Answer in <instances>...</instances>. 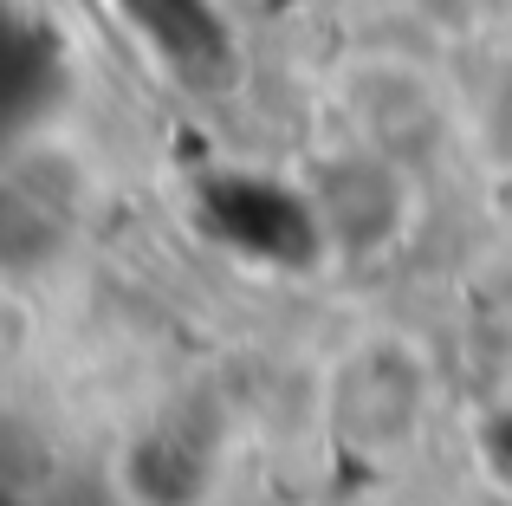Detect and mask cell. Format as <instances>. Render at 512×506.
Returning <instances> with one entry per match:
<instances>
[{"label": "cell", "mask_w": 512, "mask_h": 506, "mask_svg": "<svg viewBox=\"0 0 512 506\" xmlns=\"http://www.w3.org/2000/svg\"><path fill=\"white\" fill-rule=\"evenodd\" d=\"M338 117H344V137L376 143V150L402 156V163H422L448 137V98H441V85L415 59H396V52H370V59L344 65L338 72Z\"/></svg>", "instance_id": "4"}, {"label": "cell", "mask_w": 512, "mask_h": 506, "mask_svg": "<svg viewBox=\"0 0 512 506\" xmlns=\"http://www.w3.org/2000/svg\"><path fill=\"white\" fill-rule=\"evenodd\" d=\"M441 403L435 357L415 331L370 325L331 351L318 370V422L331 448L363 468H396L428 442V422Z\"/></svg>", "instance_id": "1"}, {"label": "cell", "mask_w": 512, "mask_h": 506, "mask_svg": "<svg viewBox=\"0 0 512 506\" xmlns=\"http://www.w3.org/2000/svg\"><path fill=\"white\" fill-rule=\"evenodd\" d=\"M234 474V435L208 396L150 403L111 448L117 506H221Z\"/></svg>", "instance_id": "3"}, {"label": "cell", "mask_w": 512, "mask_h": 506, "mask_svg": "<svg viewBox=\"0 0 512 506\" xmlns=\"http://www.w3.org/2000/svg\"><path fill=\"white\" fill-rule=\"evenodd\" d=\"M299 195L312 208L318 247L344 266H370L389 260L422 221V182H415V163L376 150V143H331L305 163Z\"/></svg>", "instance_id": "2"}, {"label": "cell", "mask_w": 512, "mask_h": 506, "mask_svg": "<svg viewBox=\"0 0 512 506\" xmlns=\"http://www.w3.org/2000/svg\"><path fill=\"white\" fill-rule=\"evenodd\" d=\"M104 7L182 91L221 98L240 85V33L227 26L221 0H104Z\"/></svg>", "instance_id": "5"}]
</instances>
